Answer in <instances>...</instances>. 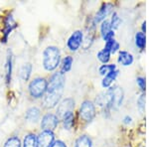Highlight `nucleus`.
I'll return each mask as SVG.
<instances>
[{
  "label": "nucleus",
  "instance_id": "f257e3e1",
  "mask_svg": "<svg viewBox=\"0 0 149 147\" xmlns=\"http://www.w3.org/2000/svg\"><path fill=\"white\" fill-rule=\"evenodd\" d=\"M43 65L47 71H54L59 66L61 61V54L57 47L50 46L43 53Z\"/></svg>",
  "mask_w": 149,
  "mask_h": 147
},
{
  "label": "nucleus",
  "instance_id": "9d476101",
  "mask_svg": "<svg viewBox=\"0 0 149 147\" xmlns=\"http://www.w3.org/2000/svg\"><path fill=\"white\" fill-rule=\"evenodd\" d=\"M83 44V32L81 31H74L68 40V47L71 51H77L80 49Z\"/></svg>",
  "mask_w": 149,
  "mask_h": 147
},
{
  "label": "nucleus",
  "instance_id": "5701e85b",
  "mask_svg": "<svg viewBox=\"0 0 149 147\" xmlns=\"http://www.w3.org/2000/svg\"><path fill=\"white\" fill-rule=\"evenodd\" d=\"M110 31H112V29H111V26H110L109 21H107V20L102 21V25H100V33H102V38H104Z\"/></svg>",
  "mask_w": 149,
  "mask_h": 147
},
{
  "label": "nucleus",
  "instance_id": "412c9836",
  "mask_svg": "<svg viewBox=\"0 0 149 147\" xmlns=\"http://www.w3.org/2000/svg\"><path fill=\"white\" fill-rule=\"evenodd\" d=\"M97 59L102 63H103V64H105V63L109 62L110 59V52L107 49L103 48L102 51H100L97 53Z\"/></svg>",
  "mask_w": 149,
  "mask_h": 147
},
{
  "label": "nucleus",
  "instance_id": "9b49d317",
  "mask_svg": "<svg viewBox=\"0 0 149 147\" xmlns=\"http://www.w3.org/2000/svg\"><path fill=\"white\" fill-rule=\"evenodd\" d=\"M110 10H111V5H110V4H107V3L103 4V5L102 6V8L98 10L97 15H95V23H100V21H102L103 19H104L109 14Z\"/></svg>",
  "mask_w": 149,
  "mask_h": 147
},
{
  "label": "nucleus",
  "instance_id": "2f4dec72",
  "mask_svg": "<svg viewBox=\"0 0 149 147\" xmlns=\"http://www.w3.org/2000/svg\"><path fill=\"white\" fill-rule=\"evenodd\" d=\"M146 22H143V24H142V31H143V32L142 33H144V32H145V31H146Z\"/></svg>",
  "mask_w": 149,
  "mask_h": 147
},
{
  "label": "nucleus",
  "instance_id": "ddd939ff",
  "mask_svg": "<svg viewBox=\"0 0 149 147\" xmlns=\"http://www.w3.org/2000/svg\"><path fill=\"white\" fill-rule=\"evenodd\" d=\"M25 117L29 121L31 122H36L38 119L40 118V109L37 107H31L26 111Z\"/></svg>",
  "mask_w": 149,
  "mask_h": 147
},
{
  "label": "nucleus",
  "instance_id": "b1692460",
  "mask_svg": "<svg viewBox=\"0 0 149 147\" xmlns=\"http://www.w3.org/2000/svg\"><path fill=\"white\" fill-rule=\"evenodd\" d=\"M116 70V66L113 64L110 65H102L100 68V74L102 75V76H107V74H109L110 72L115 71Z\"/></svg>",
  "mask_w": 149,
  "mask_h": 147
},
{
  "label": "nucleus",
  "instance_id": "20e7f679",
  "mask_svg": "<svg viewBox=\"0 0 149 147\" xmlns=\"http://www.w3.org/2000/svg\"><path fill=\"white\" fill-rule=\"evenodd\" d=\"M109 95V107L118 108L121 105L123 100V91L119 86H113L109 88L107 91Z\"/></svg>",
  "mask_w": 149,
  "mask_h": 147
},
{
  "label": "nucleus",
  "instance_id": "39448f33",
  "mask_svg": "<svg viewBox=\"0 0 149 147\" xmlns=\"http://www.w3.org/2000/svg\"><path fill=\"white\" fill-rule=\"evenodd\" d=\"M80 115L81 119L86 122H90L93 119L95 115V105L91 100H85L81 105Z\"/></svg>",
  "mask_w": 149,
  "mask_h": 147
},
{
  "label": "nucleus",
  "instance_id": "bb28decb",
  "mask_svg": "<svg viewBox=\"0 0 149 147\" xmlns=\"http://www.w3.org/2000/svg\"><path fill=\"white\" fill-rule=\"evenodd\" d=\"M137 107H138L139 109H140L141 112L144 111V109H145V95H142L140 96V98H138Z\"/></svg>",
  "mask_w": 149,
  "mask_h": 147
},
{
  "label": "nucleus",
  "instance_id": "cd10ccee",
  "mask_svg": "<svg viewBox=\"0 0 149 147\" xmlns=\"http://www.w3.org/2000/svg\"><path fill=\"white\" fill-rule=\"evenodd\" d=\"M136 83L137 85L139 86V88H141L142 91H145V88H146V84H145V79L142 78V77H139L136 79Z\"/></svg>",
  "mask_w": 149,
  "mask_h": 147
},
{
  "label": "nucleus",
  "instance_id": "7ed1b4c3",
  "mask_svg": "<svg viewBox=\"0 0 149 147\" xmlns=\"http://www.w3.org/2000/svg\"><path fill=\"white\" fill-rule=\"evenodd\" d=\"M65 76L61 72L53 74L50 78L47 85V91L46 93H53V91H63L65 86Z\"/></svg>",
  "mask_w": 149,
  "mask_h": 147
},
{
  "label": "nucleus",
  "instance_id": "dca6fc26",
  "mask_svg": "<svg viewBox=\"0 0 149 147\" xmlns=\"http://www.w3.org/2000/svg\"><path fill=\"white\" fill-rule=\"evenodd\" d=\"M31 72H32V65L30 63L24 64L20 69V77L22 78L23 81H28L31 76Z\"/></svg>",
  "mask_w": 149,
  "mask_h": 147
},
{
  "label": "nucleus",
  "instance_id": "4be33fe9",
  "mask_svg": "<svg viewBox=\"0 0 149 147\" xmlns=\"http://www.w3.org/2000/svg\"><path fill=\"white\" fill-rule=\"evenodd\" d=\"M4 147H21V141L17 136H12L7 139Z\"/></svg>",
  "mask_w": 149,
  "mask_h": 147
},
{
  "label": "nucleus",
  "instance_id": "7c9ffc66",
  "mask_svg": "<svg viewBox=\"0 0 149 147\" xmlns=\"http://www.w3.org/2000/svg\"><path fill=\"white\" fill-rule=\"evenodd\" d=\"M131 121H132V118H131L130 116H128V115H127V116L124 117V123H125V124L131 123Z\"/></svg>",
  "mask_w": 149,
  "mask_h": 147
},
{
  "label": "nucleus",
  "instance_id": "f8f14e48",
  "mask_svg": "<svg viewBox=\"0 0 149 147\" xmlns=\"http://www.w3.org/2000/svg\"><path fill=\"white\" fill-rule=\"evenodd\" d=\"M118 62L123 66H130L133 63V56L126 51H121L119 52Z\"/></svg>",
  "mask_w": 149,
  "mask_h": 147
},
{
  "label": "nucleus",
  "instance_id": "f03ea898",
  "mask_svg": "<svg viewBox=\"0 0 149 147\" xmlns=\"http://www.w3.org/2000/svg\"><path fill=\"white\" fill-rule=\"evenodd\" d=\"M48 82L44 78H37L33 79L29 85V93L34 98H40L47 91Z\"/></svg>",
  "mask_w": 149,
  "mask_h": 147
},
{
  "label": "nucleus",
  "instance_id": "1a4fd4ad",
  "mask_svg": "<svg viewBox=\"0 0 149 147\" xmlns=\"http://www.w3.org/2000/svg\"><path fill=\"white\" fill-rule=\"evenodd\" d=\"M55 136L53 131H42L37 137V143L38 147H51L54 143Z\"/></svg>",
  "mask_w": 149,
  "mask_h": 147
},
{
  "label": "nucleus",
  "instance_id": "423d86ee",
  "mask_svg": "<svg viewBox=\"0 0 149 147\" xmlns=\"http://www.w3.org/2000/svg\"><path fill=\"white\" fill-rule=\"evenodd\" d=\"M59 124V118L56 114L53 113H47L44 115L41 122V127L46 131H53Z\"/></svg>",
  "mask_w": 149,
  "mask_h": 147
},
{
  "label": "nucleus",
  "instance_id": "6e6552de",
  "mask_svg": "<svg viewBox=\"0 0 149 147\" xmlns=\"http://www.w3.org/2000/svg\"><path fill=\"white\" fill-rule=\"evenodd\" d=\"M63 91H53V93H47L43 100V105L45 108H53L58 105V102L61 100V96Z\"/></svg>",
  "mask_w": 149,
  "mask_h": 147
},
{
  "label": "nucleus",
  "instance_id": "2eb2a0df",
  "mask_svg": "<svg viewBox=\"0 0 149 147\" xmlns=\"http://www.w3.org/2000/svg\"><path fill=\"white\" fill-rule=\"evenodd\" d=\"M23 147H38L37 136L33 133H29L25 136L23 142Z\"/></svg>",
  "mask_w": 149,
  "mask_h": 147
},
{
  "label": "nucleus",
  "instance_id": "c756f323",
  "mask_svg": "<svg viewBox=\"0 0 149 147\" xmlns=\"http://www.w3.org/2000/svg\"><path fill=\"white\" fill-rule=\"evenodd\" d=\"M118 49H119V44L116 42V41H115L114 44L112 45L111 50H110V54H115V53H116L117 51H118Z\"/></svg>",
  "mask_w": 149,
  "mask_h": 147
},
{
  "label": "nucleus",
  "instance_id": "a878e982",
  "mask_svg": "<svg viewBox=\"0 0 149 147\" xmlns=\"http://www.w3.org/2000/svg\"><path fill=\"white\" fill-rule=\"evenodd\" d=\"M120 23H121V20H120V18L118 17L117 13H113V15H112V18H111V23H110L111 29H117Z\"/></svg>",
  "mask_w": 149,
  "mask_h": 147
},
{
  "label": "nucleus",
  "instance_id": "f3484780",
  "mask_svg": "<svg viewBox=\"0 0 149 147\" xmlns=\"http://www.w3.org/2000/svg\"><path fill=\"white\" fill-rule=\"evenodd\" d=\"M118 75V71L117 70H115V71H112L110 72L109 74H107V76L104 77V79H102V85L103 88H109V86L111 85V83L114 81L115 78H116V76Z\"/></svg>",
  "mask_w": 149,
  "mask_h": 147
},
{
  "label": "nucleus",
  "instance_id": "a211bd4d",
  "mask_svg": "<svg viewBox=\"0 0 149 147\" xmlns=\"http://www.w3.org/2000/svg\"><path fill=\"white\" fill-rule=\"evenodd\" d=\"M72 65H73V58L71 56H67L62 62L61 65V73L65 74L68 73L70 70L72 69Z\"/></svg>",
  "mask_w": 149,
  "mask_h": 147
},
{
  "label": "nucleus",
  "instance_id": "c85d7f7f",
  "mask_svg": "<svg viewBox=\"0 0 149 147\" xmlns=\"http://www.w3.org/2000/svg\"><path fill=\"white\" fill-rule=\"evenodd\" d=\"M51 147H67V145L62 140H56L54 141V143L52 144Z\"/></svg>",
  "mask_w": 149,
  "mask_h": 147
},
{
  "label": "nucleus",
  "instance_id": "4468645a",
  "mask_svg": "<svg viewBox=\"0 0 149 147\" xmlns=\"http://www.w3.org/2000/svg\"><path fill=\"white\" fill-rule=\"evenodd\" d=\"M93 142L92 139L86 135H81L76 140L74 147H92Z\"/></svg>",
  "mask_w": 149,
  "mask_h": 147
},
{
  "label": "nucleus",
  "instance_id": "aec40b11",
  "mask_svg": "<svg viewBox=\"0 0 149 147\" xmlns=\"http://www.w3.org/2000/svg\"><path fill=\"white\" fill-rule=\"evenodd\" d=\"M145 43H146V38L144 33L142 32H138L135 35V44L139 48V49H144L145 47Z\"/></svg>",
  "mask_w": 149,
  "mask_h": 147
},
{
  "label": "nucleus",
  "instance_id": "393cba45",
  "mask_svg": "<svg viewBox=\"0 0 149 147\" xmlns=\"http://www.w3.org/2000/svg\"><path fill=\"white\" fill-rule=\"evenodd\" d=\"M11 74H12V57L8 56L6 61V82L9 84L11 79Z\"/></svg>",
  "mask_w": 149,
  "mask_h": 147
},
{
  "label": "nucleus",
  "instance_id": "0eeeda50",
  "mask_svg": "<svg viewBox=\"0 0 149 147\" xmlns=\"http://www.w3.org/2000/svg\"><path fill=\"white\" fill-rule=\"evenodd\" d=\"M74 108V100L73 98H66L63 102L58 105L57 108V116L58 118L61 117L63 118L65 115H67L68 113L73 112V109Z\"/></svg>",
  "mask_w": 149,
  "mask_h": 147
},
{
  "label": "nucleus",
  "instance_id": "6ab92c4d",
  "mask_svg": "<svg viewBox=\"0 0 149 147\" xmlns=\"http://www.w3.org/2000/svg\"><path fill=\"white\" fill-rule=\"evenodd\" d=\"M63 125L65 129H71L74 125V116L73 114V112L68 113L67 115H65L63 117Z\"/></svg>",
  "mask_w": 149,
  "mask_h": 147
}]
</instances>
